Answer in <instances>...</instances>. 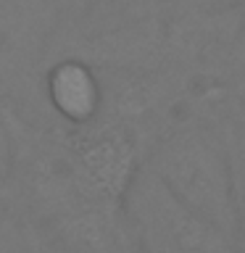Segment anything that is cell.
<instances>
[{
    "label": "cell",
    "instance_id": "3",
    "mask_svg": "<svg viewBox=\"0 0 245 253\" xmlns=\"http://www.w3.org/2000/svg\"><path fill=\"white\" fill-rule=\"evenodd\" d=\"M126 213L142 253H245L240 240L187 209L148 166L126 193Z\"/></svg>",
    "mask_w": 245,
    "mask_h": 253
},
{
    "label": "cell",
    "instance_id": "6",
    "mask_svg": "<svg viewBox=\"0 0 245 253\" xmlns=\"http://www.w3.org/2000/svg\"><path fill=\"white\" fill-rule=\"evenodd\" d=\"M216 111L221 119V129L227 140L229 171H232L235 206H237V227H240V245L245 251V95H237L227 87L213 84Z\"/></svg>",
    "mask_w": 245,
    "mask_h": 253
},
{
    "label": "cell",
    "instance_id": "2",
    "mask_svg": "<svg viewBox=\"0 0 245 253\" xmlns=\"http://www.w3.org/2000/svg\"><path fill=\"white\" fill-rule=\"evenodd\" d=\"M142 166H148L187 209L240 240L229 153L213 84L198 87L190 103L158 134Z\"/></svg>",
    "mask_w": 245,
    "mask_h": 253
},
{
    "label": "cell",
    "instance_id": "5",
    "mask_svg": "<svg viewBox=\"0 0 245 253\" xmlns=\"http://www.w3.org/2000/svg\"><path fill=\"white\" fill-rule=\"evenodd\" d=\"M55 19V0H0V79L45 55Z\"/></svg>",
    "mask_w": 245,
    "mask_h": 253
},
{
    "label": "cell",
    "instance_id": "4",
    "mask_svg": "<svg viewBox=\"0 0 245 253\" xmlns=\"http://www.w3.org/2000/svg\"><path fill=\"white\" fill-rule=\"evenodd\" d=\"M42 90L47 106L63 126H87L103 116L106 103L103 74L95 63L79 55L55 58L45 69Z\"/></svg>",
    "mask_w": 245,
    "mask_h": 253
},
{
    "label": "cell",
    "instance_id": "1",
    "mask_svg": "<svg viewBox=\"0 0 245 253\" xmlns=\"http://www.w3.org/2000/svg\"><path fill=\"white\" fill-rule=\"evenodd\" d=\"M13 140V190L47 253H142L126 201L111 198L69 158L58 129L37 132L5 114Z\"/></svg>",
    "mask_w": 245,
    "mask_h": 253
}]
</instances>
